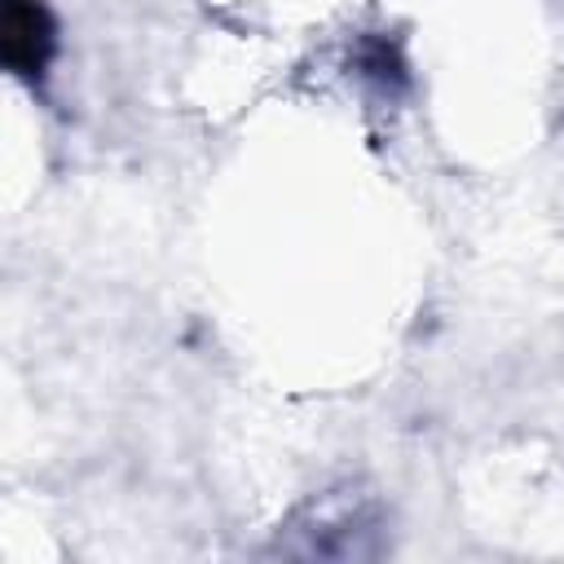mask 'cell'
<instances>
[{"label":"cell","mask_w":564,"mask_h":564,"mask_svg":"<svg viewBox=\"0 0 564 564\" xmlns=\"http://www.w3.org/2000/svg\"><path fill=\"white\" fill-rule=\"evenodd\" d=\"M53 13L44 0H4L0 13V57L18 79H40L53 57Z\"/></svg>","instance_id":"6da1fadb"}]
</instances>
